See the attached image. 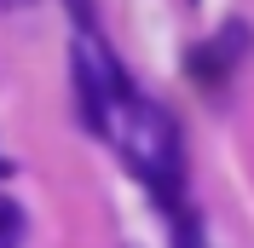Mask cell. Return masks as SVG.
I'll list each match as a JSON object with an SVG mask.
<instances>
[{"label": "cell", "mask_w": 254, "mask_h": 248, "mask_svg": "<svg viewBox=\"0 0 254 248\" xmlns=\"http://www.w3.org/2000/svg\"><path fill=\"white\" fill-rule=\"evenodd\" d=\"M104 139L122 150L127 173H133V179H139V185L168 208V219L190 214V208H185V144H179L174 116H168L156 98H144L139 87H133V93L110 110Z\"/></svg>", "instance_id": "6da1fadb"}, {"label": "cell", "mask_w": 254, "mask_h": 248, "mask_svg": "<svg viewBox=\"0 0 254 248\" xmlns=\"http://www.w3.org/2000/svg\"><path fill=\"white\" fill-rule=\"evenodd\" d=\"M69 75H75L81 127L104 133V127H110V110L133 93V81L122 75V63L104 52V41H98V35H75V47H69Z\"/></svg>", "instance_id": "7a4b0ae2"}, {"label": "cell", "mask_w": 254, "mask_h": 248, "mask_svg": "<svg viewBox=\"0 0 254 248\" xmlns=\"http://www.w3.org/2000/svg\"><path fill=\"white\" fill-rule=\"evenodd\" d=\"M243 47H249V29H243V23H231L225 35L202 41V47H190V75H196V87H225L231 69H237V58H243Z\"/></svg>", "instance_id": "3957f363"}, {"label": "cell", "mask_w": 254, "mask_h": 248, "mask_svg": "<svg viewBox=\"0 0 254 248\" xmlns=\"http://www.w3.org/2000/svg\"><path fill=\"white\" fill-rule=\"evenodd\" d=\"M23 231H29V219H23V202L0 190V248H23Z\"/></svg>", "instance_id": "277c9868"}, {"label": "cell", "mask_w": 254, "mask_h": 248, "mask_svg": "<svg viewBox=\"0 0 254 248\" xmlns=\"http://www.w3.org/2000/svg\"><path fill=\"white\" fill-rule=\"evenodd\" d=\"M69 17H75V35H98V6L93 0H64Z\"/></svg>", "instance_id": "5b68a950"}, {"label": "cell", "mask_w": 254, "mask_h": 248, "mask_svg": "<svg viewBox=\"0 0 254 248\" xmlns=\"http://www.w3.org/2000/svg\"><path fill=\"white\" fill-rule=\"evenodd\" d=\"M0 6H29V0H0Z\"/></svg>", "instance_id": "8992f818"}, {"label": "cell", "mask_w": 254, "mask_h": 248, "mask_svg": "<svg viewBox=\"0 0 254 248\" xmlns=\"http://www.w3.org/2000/svg\"><path fill=\"white\" fill-rule=\"evenodd\" d=\"M6 173H12V162H0V179H6Z\"/></svg>", "instance_id": "52a82bcc"}]
</instances>
